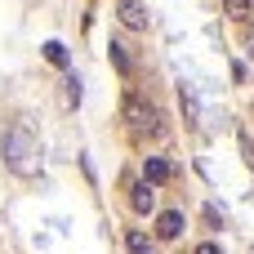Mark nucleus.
I'll return each instance as SVG.
<instances>
[{"instance_id":"obj_4","label":"nucleus","mask_w":254,"mask_h":254,"mask_svg":"<svg viewBox=\"0 0 254 254\" xmlns=\"http://www.w3.org/2000/svg\"><path fill=\"white\" fill-rule=\"evenodd\" d=\"M170 174H174V170H170V161H161V156H147V161H143V183L161 188V183H165Z\"/></svg>"},{"instance_id":"obj_6","label":"nucleus","mask_w":254,"mask_h":254,"mask_svg":"<svg viewBox=\"0 0 254 254\" xmlns=\"http://www.w3.org/2000/svg\"><path fill=\"white\" fill-rule=\"evenodd\" d=\"M121 22H125V27H134V31H143V27H147L143 4H138V0H121Z\"/></svg>"},{"instance_id":"obj_11","label":"nucleus","mask_w":254,"mask_h":254,"mask_svg":"<svg viewBox=\"0 0 254 254\" xmlns=\"http://www.w3.org/2000/svg\"><path fill=\"white\" fill-rule=\"evenodd\" d=\"M67 98L80 107V98H85V89H80V76H67Z\"/></svg>"},{"instance_id":"obj_1","label":"nucleus","mask_w":254,"mask_h":254,"mask_svg":"<svg viewBox=\"0 0 254 254\" xmlns=\"http://www.w3.org/2000/svg\"><path fill=\"white\" fill-rule=\"evenodd\" d=\"M4 165L13 174H22V179H31L40 170V138L27 125H9V134H4Z\"/></svg>"},{"instance_id":"obj_2","label":"nucleus","mask_w":254,"mask_h":254,"mask_svg":"<svg viewBox=\"0 0 254 254\" xmlns=\"http://www.w3.org/2000/svg\"><path fill=\"white\" fill-rule=\"evenodd\" d=\"M121 116H125L134 129H156V107H152L143 94H125V98H121Z\"/></svg>"},{"instance_id":"obj_9","label":"nucleus","mask_w":254,"mask_h":254,"mask_svg":"<svg viewBox=\"0 0 254 254\" xmlns=\"http://www.w3.org/2000/svg\"><path fill=\"white\" fill-rule=\"evenodd\" d=\"M125 246H129V254H152V241H147L143 232H129V237H125Z\"/></svg>"},{"instance_id":"obj_5","label":"nucleus","mask_w":254,"mask_h":254,"mask_svg":"<svg viewBox=\"0 0 254 254\" xmlns=\"http://www.w3.org/2000/svg\"><path fill=\"white\" fill-rule=\"evenodd\" d=\"M156 232H161L165 241H179V237H183V214H179V210H165V214L156 219Z\"/></svg>"},{"instance_id":"obj_10","label":"nucleus","mask_w":254,"mask_h":254,"mask_svg":"<svg viewBox=\"0 0 254 254\" xmlns=\"http://www.w3.org/2000/svg\"><path fill=\"white\" fill-rule=\"evenodd\" d=\"M179 98H183V107H188V121H196V94H192L188 85H179Z\"/></svg>"},{"instance_id":"obj_13","label":"nucleus","mask_w":254,"mask_h":254,"mask_svg":"<svg viewBox=\"0 0 254 254\" xmlns=\"http://www.w3.org/2000/svg\"><path fill=\"white\" fill-rule=\"evenodd\" d=\"M196 254H223V250H219L214 241H205V246H196Z\"/></svg>"},{"instance_id":"obj_3","label":"nucleus","mask_w":254,"mask_h":254,"mask_svg":"<svg viewBox=\"0 0 254 254\" xmlns=\"http://www.w3.org/2000/svg\"><path fill=\"white\" fill-rule=\"evenodd\" d=\"M129 205H134L138 214H152V210H156V188H152V183H134V188H129Z\"/></svg>"},{"instance_id":"obj_12","label":"nucleus","mask_w":254,"mask_h":254,"mask_svg":"<svg viewBox=\"0 0 254 254\" xmlns=\"http://www.w3.org/2000/svg\"><path fill=\"white\" fill-rule=\"evenodd\" d=\"M223 4H228L232 18H246V13H250V0H223Z\"/></svg>"},{"instance_id":"obj_8","label":"nucleus","mask_w":254,"mask_h":254,"mask_svg":"<svg viewBox=\"0 0 254 254\" xmlns=\"http://www.w3.org/2000/svg\"><path fill=\"white\" fill-rule=\"evenodd\" d=\"M45 58H49L54 67H67V45H63V40H49V45H45Z\"/></svg>"},{"instance_id":"obj_7","label":"nucleus","mask_w":254,"mask_h":254,"mask_svg":"<svg viewBox=\"0 0 254 254\" xmlns=\"http://www.w3.org/2000/svg\"><path fill=\"white\" fill-rule=\"evenodd\" d=\"M107 54H112V63H116V71H121V76H129V71H134V63H129V54H125V49H121L116 40L107 45Z\"/></svg>"}]
</instances>
